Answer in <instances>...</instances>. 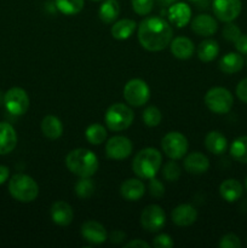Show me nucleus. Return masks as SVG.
Segmentation results:
<instances>
[{
	"instance_id": "29",
	"label": "nucleus",
	"mask_w": 247,
	"mask_h": 248,
	"mask_svg": "<svg viewBox=\"0 0 247 248\" xmlns=\"http://www.w3.org/2000/svg\"><path fill=\"white\" fill-rule=\"evenodd\" d=\"M230 155L236 161L247 164V136H241L232 140L230 145Z\"/></svg>"
},
{
	"instance_id": "23",
	"label": "nucleus",
	"mask_w": 247,
	"mask_h": 248,
	"mask_svg": "<svg viewBox=\"0 0 247 248\" xmlns=\"http://www.w3.org/2000/svg\"><path fill=\"white\" fill-rule=\"evenodd\" d=\"M242 191H244V188H242L241 183L234 178L225 179L219 186L220 196L227 202H235L239 200L242 195Z\"/></svg>"
},
{
	"instance_id": "17",
	"label": "nucleus",
	"mask_w": 247,
	"mask_h": 248,
	"mask_svg": "<svg viewBox=\"0 0 247 248\" xmlns=\"http://www.w3.org/2000/svg\"><path fill=\"white\" fill-rule=\"evenodd\" d=\"M51 219L60 227H67L74 219V212L72 206L65 201H56L52 203L50 210Z\"/></svg>"
},
{
	"instance_id": "48",
	"label": "nucleus",
	"mask_w": 247,
	"mask_h": 248,
	"mask_svg": "<svg viewBox=\"0 0 247 248\" xmlns=\"http://www.w3.org/2000/svg\"><path fill=\"white\" fill-rule=\"evenodd\" d=\"M246 189H247V178H246Z\"/></svg>"
},
{
	"instance_id": "33",
	"label": "nucleus",
	"mask_w": 247,
	"mask_h": 248,
	"mask_svg": "<svg viewBox=\"0 0 247 248\" xmlns=\"http://www.w3.org/2000/svg\"><path fill=\"white\" fill-rule=\"evenodd\" d=\"M143 123L148 126V127H156L162 120V114L157 107L150 106L144 109L142 114Z\"/></svg>"
},
{
	"instance_id": "28",
	"label": "nucleus",
	"mask_w": 247,
	"mask_h": 248,
	"mask_svg": "<svg viewBox=\"0 0 247 248\" xmlns=\"http://www.w3.org/2000/svg\"><path fill=\"white\" fill-rule=\"evenodd\" d=\"M120 15V4L118 0H104L99 6L98 16L101 21L106 24H110Z\"/></svg>"
},
{
	"instance_id": "1",
	"label": "nucleus",
	"mask_w": 247,
	"mask_h": 248,
	"mask_svg": "<svg viewBox=\"0 0 247 248\" xmlns=\"http://www.w3.org/2000/svg\"><path fill=\"white\" fill-rule=\"evenodd\" d=\"M138 41L150 52H159L171 44L173 31L171 23L160 17H147L138 26Z\"/></svg>"
},
{
	"instance_id": "3",
	"label": "nucleus",
	"mask_w": 247,
	"mask_h": 248,
	"mask_svg": "<svg viewBox=\"0 0 247 248\" xmlns=\"http://www.w3.org/2000/svg\"><path fill=\"white\" fill-rule=\"evenodd\" d=\"M162 164L161 153L155 148H144L136 154L132 161V170L140 179L155 177Z\"/></svg>"
},
{
	"instance_id": "44",
	"label": "nucleus",
	"mask_w": 247,
	"mask_h": 248,
	"mask_svg": "<svg viewBox=\"0 0 247 248\" xmlns=\"http://www.w3.org/2000/svg\"><path fill=\"white\" fill-rule=\"evenodd\" d=\"M9 176H10V170L7 169L6 166H2V165H0V186H1V184H4L5 182L7 181Z\"/></svg>"
},
{
	"instance_id": "13",
	"label": "nucleus",
	"mask_w": 247,
	"mask_h": 248,
	"mask_svg": "<svg viewBox=\"0 0 247 248\" xmlns=\"http://www.w3.org/2000/svg\"><path fill=\"white\" fill-rule=\"evenodd\" d=\"M81 236L91 245H101L108 239L106 228L96 220H87L81 225Z\"/></svg>"
},
{
	"instance_id": "34",
	"label": "nucleus",
	"mask_w": 247,
	"mask_h": 248,
	"mask_svg": "<svg viewBox=\"0 0 247 248\" xmlns=\"http://www.w3.org/2000/svg\"><path fill=\"white\" fill-rule=\"evenodd\" d=\"M162 174H164L166 181L176 182L181 177V167L178 166V164L176 161L171 160V161L165 164L164 170H162Z\"/></svg>"
},
{
	"instance_id": "45",
	"label": "nucleus",
	"mask_w": 247,
	"mask_h": 248,
	"mask_svg": "<svg viewBox=\"0 0 247 248\" xmlns=\"http://www.w3.org/2000/svg\"><path fill=\"white\" fill-rule=\"evenodd\" d=\"M189 2H193L198 7H202V9H206L208 5V0H188Z\"/></svg>"
},
{
	"instance_id": "30",
	"label": "nucleus",
	"mask_w": 247,
	"mask_h": 248,
	"mask_svg": "<svg viewBox=\"0 0 247 248\" xmlns=\"http://www.w3.org/2000/svg\"><path fill=\"white\" fill-rule=\"evenodd\" d=\"M85 0H56V7L65 16H74L82 11Z\"/></svg>"
},
{
	"instance_id": "4",
	"label": "nucleus",
	"mask_w": 247,
	"mask_h": 248,
	"mask_svg": "<svg viewBox=\"0 0 247 248\" xmlns=\"http://www.w3.org/2000/svg\"><path fill=\"white\" fill-rule=\"evenodd\" d=\"M9 191L19 202H31L39 195V186L31 176L17 173L9 182Z\"/></svg>"
},
{
	"instance_id": "12",
	"label": "nucleus",
	"mask_w": 247,
	"mask_h": 248,
	"mask_svg": "<svg viewBox=\"0 0 247 248\" xmlns=\"http://www.w3.org/2000/svg\"><path fill=\"white\" fill-rule=\"evenodd\" d=\"M133 149L132 142L124 136H114L107 142V156L111 160H125L131 155Z\"/></svg>"
},
{
	"instance_id": "38",
	"label": "nucleus",
	"mask_w": 247,
	"mask_h": 248,
	"mask_svg": "<svg viewBox=\"0 0 247 248\" xmlns=\"http://www.w3.org/2000/svg\"><path fill=\"white\" fill-rule=\"evenodd\" d=\"M148 188H149L150 195L154 196V198H161L165 194L164 184L159 179L155 178V177L149 179V186H148Z\"/></svg>"
},
{
	"instance_id": "9",
	"label": "nucleus",
	"mask_w": 247,
	"mask_h": 248,
	"mask_svg": "<svg viewBox=\"0 0 247 248\" xmlns=\"http://www.w3.org/2000/svg\"><path fill=\"white\" fill-rule=\"evenodd\" d=\"M5 108L12 115H23L29 109V96L21 87H12L5 93Z\"/></svg>"
},
{
	"instance_id": "27",
	"label": "nucleus",
	"mask_w": 247,
	"mask_h": 248,
	"mask_svg": "<svg viewBox=\"0 0 247 248\" xmlns=\"http://www.w3.org/2000/svg\"><path fill=\"white\" fill-rule=\"evenodd\" d=\"M196 52H198V58L201 62H212L219 53V45L213 39H206V40L201 41Z\"/></svg>"
},
{
	"instance_id": "43",
	"label": "nucleus",
	"mask_w": 247,
	"mask_h": 248,
	"mask_svg": "<svg viewBox=\"0 0 247 248\" xmlns=\"http://www.w3.org/2000/svg\"><path fill=\"white\" fill-rule=\"evenodd\" d=\"M125 232H123L121 230H114L110 234V236H109V239H110V242H113V244H120L123 240H125Z\"/></svg>"
},
{
	"instance_id": "39",
	"label": "nucleus",
	"mask_w": 247,
	"mask_h": 248,
	"mask_svg": "<svg viewBox=\"0 0 247 248\" xmlns=\"http://www.w3.org/2000/svg\"><path fill=\"white\" fill-rule=\"evenodd\" d=\"M173 240L170 235L160 234L153 241V246L156 248H172L173 247Z\"/></svg>"
},
{
	"instance_id": "16",
	"label": "nucleus",
	"mask_w": 247,
	"mask_h": 248,
	"mask_svg": "<svg viewBox=\"0 0 247 248\" xmlns=\"http://www.w3.org/2000/svg\"><path fill=\"white\" fill-rule=\"evenodd\" d=\"M171 218L172 222L178 227H190L198 219V211L189 203H182L173 208Z\"/></svg>"
},
{
	"instance_id": "31",
	"label": "nucleus",
	"mask_w": 247,
	"mask_h": 248,
	"mask_svg": "<svg viewBox=\"0 0 247 248\" xmlns=\"http://www.w3.org/2000/svg\"><path fill=\"white\" fill-rule=\"evenodd\" d=\"M85 137L90 144L99 145L106 142L107 140V130L104 126L99 124H92L85 131Z\"/></svg>"
},
{
	"instance_id": "37",
	"label": "nucleus",
	"mask_w": 247,
	"mask_h": 248,
	"mask_svg": "<svg viewBox=\"0 0 247 248\" xmlns=\"http://www.w3.org/2000/svg\"><path fill=\"white\" fill-rule=\"evenodd\" d=\"M218 245H219L220 248H240L241 247V241H240L237 235L230 232V234H225L220 239Z\"/></svg>"
},
{
	"instance_id": "18",
	"label": "nucleus",
	"mask_w": 247,
	"mask_h": 248,
	"mask_svg": "<svg viewBox=\"0 0 247 248\" xmlns=\"http://www.w3.org/2000/svg\"><path fill=\"white\" fill-rule=\"evenodd\" d=\"M184 169L188 173L202 174L206 173L210 169V160L205 154L199 152L190 153L184 159Z\"/></svg>"
},
{
	"instance_id": "2",
	"label": "nucleus",
	"mask_w": 247,
	"mask_h": 248,
	"mask_svg": "<svg viewBox=\"0 0 247 248\" xmlns=\"http://www.w3.org/2000/svg\"><path fill=\"white\" fill-rule=\"evenodd\" d=\"M65 166L75 176L92 177L98 170V159L91 150L77 148L68 153Z\"/></svg>"
},
{
	"instance_id": "8",
	"label": "nucleus",
	"mask_w": 247,
	"mask_h": 248,
	"mask_svg": "<svg viewBox=\"0 0 247 248\" xmlns=\"http://www.w3.org/2000/svg\"><path fill=\"white\" fill-rule=\"evenodd\" d=\"M124 98L132 107L144 106L150 98L149 86L142 79H131L124 87Z\"/></svg>"
},
{
	"instance_id": "26",
	"label": "nucleus",
	"mask_w": 247,
	"mask_h": 248,
	"mask_svg": "<svg viewBox=\"0 0 247 248\" xmlns=\"http://www.w3.org/2000/svg\"><path fill=\"white\" fill-rule=\"evenodd\" d=\"M136 27H137V23H136L133 19H120V21L115 22V23L111 26V36H113L114 39H116V40H126V39H128L132 35L133 31H136Z\"/></svg>"
},
{
	"instance_id": "40",
	"label": "nucleus",
	"mask_w": 247,
	"mask_h": 248,
	"mask_svg": "<svg viewBox=\"0 0 247 248\" xmlns=\"http://www.w3.org/2000/svg\"><path fill=\"white\" fill-rule=\"evenodd\" d=\"M236 96L241 102L247 104V78L242 79L236 86Z\"/></svg>"
},
{
	"instance_id": "25",
	"label": "nucleus",
	"mask_w": 247,
	"mask_h": 248,
	"mask_svg": "<svg viewBox=\"0 0 247 248\" xmlns=\"http://www.w3.org/2000/svg\"><path fill=\"white\" fill-rule=\"evenodd\" d=\"M41 132L48 140H58L63 133V125L55 115H46L41 121Z\"/></svg>"
},
{
	"instance_id": "14",
	"label": "nucleus",
	"mask_w": 247,
	"mask_h": 248,
	"mask_svg": "<svg viewBox=\"0 0 247 248\" xmlns=\"http://www.w3.org/2000/svg\"><path fill=\"white\" fill-rule=\"evenodd\" d=\"M170 23L177 28H183L188 26L191 21V9L186 2H173L167 12Z\"/></svg>"
},
{
	"instance_id": "10",
	"label": "nucleus",
	"mask_w": 247,
	"mask_h": 248,
	"mask_svg": "<svg viewBox=\"0 0 247 248\" xmlns=\"http://www.w3.org/2000/svg\"><path fill=\"white\" fill-rule=\"evenodd\" d=\"M166 215L162 207L159 205H149L142 211L140 215V224L143 229L149 232H157L165 227Z\"/></svg>"
},
{
	"instance_id": "42",
	"label": "nucleus",
	"mask_w": 247,
	"mask_h": 248,
	"mask_svg": "<svg viewBox=\"0 0 247 248\" xmlns=\"http://www.w3.org/2000/svg\"><path fill=\"white\" fill-rule=\"evenodd\" d=\"M126 248H130V247H133V248H149L150 245L148 244V242L143 241V240H139V239H136V240H132V241L127 242V244L124 245Z\"/></svg>"
},
{
	"instance_id": "20",
	"label": "nucleus",
	"mask_w": 247,
	"mask_h": 248,
	"mask_svg": "<svg viewBox=\"0 0 247 248\" xmlns=\"http://www.w3.org/2000/svg\"><path fill=\"white\" fill-rule=\"evenodd\" d=\"M170 48H171L172 55L178 60H189L193 57L194 51H195L194 43L186 36H177L172 39Z\"/></svg>"
},
{
	"instance_id": "7",
	"label": "nucleus",
	"mask_w": 247,
	"mask_h": 248,
	"mask_svg": "<svg viewBox=\"0 0 247 248\" xmlns=\"http://www.w3.org/2000/svg\"><path fill=\"white\" fill-rule=\"evenodd\" d=\"M162 152L171 160H179L186 154L189 148L188 140L184 135L177 131L166 133L161 140Z\"/></svg>"
},
{
	"instance_id": "36",
	"label": "nucleus",
	"mask_w": 247,
	"mask_h": 248,
	"mask_svg": "<svg viewBox=\"0 0 247 248\" xmlns=\"http://www.w3.org/2000/svg\"><path fill=\"white\" fill-rule=\"evenodd\" d=\"M240 35H241V29L232 22H228L223 28V36H224L225 40L235 43Z\"/></svg>"
},
{
	"instance_id": "47",
	"label": "nucleus",
	"mask_w": 247,
	"mask_h": 248,
	"mask_svg": "<svg viewBox=\"0 0 247 248\" xmlns=\"http://www.w3.org/2000/svg\"><path fill=\"white\" fill-rule=\"evenodd\" d=\"M92 1H102V0H92Z\"/></svg>"
},
{
	"instance_id": "11",
	"label": "nucleus",
	"mask_w": 247,
	"mask_h": 248,
	"mask_svg": "<svg viewBox=\"0 0 247 248\" xmlns=\"http://www.w3.org/2000/svg\"><path fill=\"white\" fill-rule=\"evenodd\" d=\"M212 10L219 21L232 22L240 16L242 10L241 0H213Z\"/></svg>"
},
{
	"instance_id": "32",
	"label": "nucleus",
	"mask_w": 247,
	"mask_h": 248,
	"mask_svg": "<svg viewBox=\"0 0 247 248\" xmlns=\"http://www.w3.org/2000/svg\"><path fill=\"white\" fill-rule=\"evenodd\" d=\"M74 191L77 198L89 199L94 193V183L92 182L91 177H80L74 186Z\"/></svg>"
},
{
	"instance_id": "35",
	"label": "nucleus",
	"mask_w": 247,
	"mask_h": 248,
	"mask_svg": "<svg viewBox=\"0 0 247 248\" xmlns=\"http://www.w3.org/2000/svg\"><path fill=\"white\" fill-rule=\"evenodd\" d=\"M133 11L139 16H147L152 12L154 0H131Z\"/></svg>"
},
{
	"instance_id": "5",
	"label": "nucleus",
	"mask_w": 247,
	"mask_h": 248,
	"mask_svg": "<svg viewBox=\"0 0 247 248\" xmlns=\"http://www.w3.org/2000/svg\"><path fill=\"white\" fill-rule=\"evenodd\" d=\"M135 114L132 109L124 103H114L107 109L104 121L107 127L114 132L127 130L133 123Z\"/></svg>"
},
{
	"instance_id": "22",
	"label": "nucleus",
	"mask_w": 247,
	"mask_h": 248,
	"mask_svg": "<svg viewBox=\"0 0 247 248\" xmlns=\"http://www.w3.org/2000/svg\"><path fill=\"white\" fill-rule=\"evenodd\" d=\"M205 147L215 155H222L228 149V140L219 131H211L205 137Z\"/></svg>"
},
{
	"instance_id": "24",
	"label": "nucleus",
	"mask_w": 247,
	"mask_h": 248,
	"mask_svg": "<svg viewBox=\"0 0 247 248\" xmlns=\"http://www.w3.org/2000/svg\"><path fill=\"white\" fill-rule=\"evenodd\" d=\"M245 61L241 53L229 52L219 61V69L225 74H235L244 68Z\"/></svg>"
},
{
	"instance_id": "21",
	"label": "nucleus",
	"mask_w": 247,
	"mask_h": 248,
	"mask_svg": "<svg viewBox=\"0 0 247 248\" xmlns=\"http://www.w3.org/2000/svg\"><path fill=\"white\" fill-rule=\"evenodd\" d=\"M17 145V133L7 123H0V155L11 153Z\"/></svg>"
},
{
	"instance_id": "41",
	"label": "nucleus",
	"mask_w": 247,
	"mask_h": 248,
	"mask_svg": "<svg viewBox=\"0 0 247 248\" xmlns=\"http://www.w3.org/2000/svg\"><path fill=\"white\" fill-rule=\"evenodd\" d=\"M234 44L237 52L241 55H247V34H241Z\"/></svg>"
},
{
	"instance_id": "15",
	"label": "nucleus",
	"mask_w": 247,
	"mask_h": 248,
	"mask_svg": "<svg viewBox=\"0 0 247 248\" xmlns=\"http://www.w3.org/2000/svg\"><path fill=\"white\" fill-rule=\"evenodd\" d=\"M191 31L196 34V35L205 36V38H208V36L216 34L218 29V23L212 16L207 14H201L198 15L193 18L191 21Z\"/></svg>"
},
{
	"instance_id": "46",
	"label": "nucleus",
	"mask_w": 247,
	"mask_h": 248,
	"mask_svg": "<svg viewBox=\"0 0 247 248\" xmlns=\"http://www.w3.org/2000/svg\"><path fill=\"white\" fill-rule=\"evenodd\" d=\"M161 1H164L165 4H173V2L178 1V0H161Z\"/></svg>"
},
{
	"instance_id": "6",
	"label": "nucleus",
	"mask_w": 247,
	"mask_h": 248,
	"mask_svg": "<svg viewBox=\"0 0 247 248\" xmlns=\"http://www.w3.org/2000/svg\"><path fill=\"white\" fill-rule=\"evenodd\" d=\"M205 104L212 113L224 115L229 113L234 104V97L224 87H212L205 94Z\"/></svg>"
},
{
	"instance_id": "19",
	"label": "nucleus",
	"mask_w": 247,
	"mask_h": 248,
	"mask_svg": "<svg viewBox=\"0 0 247 248\" xmlns=\"http://www.w3.org/2000/svg\"><path fill=\"white\" fill-rule=\"evenodd\" d=\"M120 194L125 200L138 201L145 194V186L140 179L128 178L121 184Z\"/></svg>"
}]
</instances>
